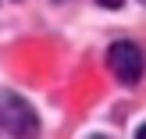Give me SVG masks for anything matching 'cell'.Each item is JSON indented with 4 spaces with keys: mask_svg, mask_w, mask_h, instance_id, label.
I'll list each match as a JSON object with an SVG mask.
<instances>
[{
    "mask_svg": "<svg viewBox=\"0 0 146 139\" xmlns=\"http://www.w3.org/2000/svg\"><path fill=\"white\" fill-rule=\"evenodd\" d=\"M0 128L14 139H36L39 136V118L32 104L14 93H0Z\"/></svg>",
    "mask_w": 146,
    "mask_h": 139,
    "instance_id": "obj_1",
    "label": "cell"
},
{
    "mask_svg": "<svg viewBox=\"0 0 146 139\" xmlns=\"http://www.w3.org/2000/svg\"><path fill=\"white\" fill-rule=\"evenodd\" d=\"M107 64H111L114 78H118L121 86H135V82L143 78V71H146V57H143V50L135 47V43H128V39H121V43H114V47H111Z\"/></svg>",
    "mask_w": 146,
    "mask_h": 139,
    "instance_id": "obj_2",
    "label": "cell"
},
{
    "mask_svg": "<svg viewBox=\"0 0 146 139\" xmlns=\"http://www.w3.org/2000/svg\"><path fill=\"white\" fill-rule=\"evenodd\" d=\"M100 4H104V7H121L125 0H100Z\"/></svg>",
    "mask_w": 146,
    "mask_h": 139,
    "instance_id": "obj_3",
    "label": "cell"
},
{
    "mask_svg": "<svg viewBox=\"0 0 146 139\" xmlns=\"http://www.w3.org/2000/svg\"><path fill=\"white\" fill-rule=\"evenodd\" d=\"M135 139H146V125H143V128H139V136H135Z\"/></svg>",
    "mask_w": 146,
    "mask_h": 139,
    "instance_id": "obj_4",
    "label": "cell"
},
{
    "mask_svg": "<svg viewBox=\"0 0 146 139\" xmlns=\"http://www.w3.org/2000/svg\"><path fill=\"white\" fill-rule=\"evenodd\" d=\"M89 139H107V136H89Z\"/></svg>",
    "mask_w": 146,
    "mask_h": 139,
    "instance_id": "obj_5",
    "label": "cell"
}]
</instances>
